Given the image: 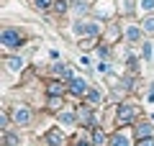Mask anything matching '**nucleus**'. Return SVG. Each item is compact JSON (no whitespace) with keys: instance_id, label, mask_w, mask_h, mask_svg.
<instances>
[{"instance_id":"1","label":"nucleus","mask_w":154,"mask_h":146,"mask_svg":"<svg viewBox=\"0 0 154 146\" xmlns=\"http://www.w3.org/2000/svg\"><path fill=\"white\" fill-rule=\"evenodd\" d=\"M0 44L5 49H16L23 44V36L21 31H16V28H3V33H0Z\"/></svg>"},{"instance_id":"2","label":"nucleus","mask_w":154,"mask_h":146,"mask_svg":"<svg viewBox=\"0 0 154 146\" xmlns=\"http://www.w3.org/2000/svg\"><path fill=\"white\" fill-rule=\"evenodd\" d=\"M75 33L77 36H88V38H95L100 33V28L95 23H75Z\"/></svg>"},{"instance_id":"3","label":"nucleus","mask_w":154,"mask_h":146,"mask_svg":"<svg viewBox=\"0 0 154 146\" xmlns=\"http://www.w3.org/2000/svg\"><path fill=\"white\" fill-rule=\"evenodd\" d=\"M13 120H16L18 126L31 123V110H28V108H23V105H16V108H13Z\"/></svg>"},{"instance_id":"4","label":"nucleus","mask_w":154,"mask_h":146,"mask_svg":"<svg viewBox=\"0 0 154 146\" xmlns=\"http://www.w3.org/2000/svg\"><path fill=\"white\" fill-rule=\"evenodd\" d=\"M136 115H139V110L134 108V105H123V108L118 110V120H121V123H134Z\"/></svg>"},{"instance_id":"5","label":"nucleus","mask_w":154,"mask_h":146,"mask_svg":"<svg viewBox=\"0 0 154 146\" xmlns=\"http://www.w3.org/2000/svg\"><path fill=\"white\" fill-rule=\"evenodd\" d=\"M75 123H77V115H75V113H69V110L59 113V126H64V128H72Z\"/></svg>"},{"instance_id":"6","label":"nucleus","mask_w":154,"mask_h":146,"mask_svg":"<svg viewBox=\"0 0 154 146\" xmlns=\"http://www.w3.org/2000/svg\"><path fill=\"white\" fill-rule=\"evenodd\" d=\"M5 67H8L11 72H21V69H23V59H21V56H8V59H5Z\"/></svg>"},{"instance_id":"7","label":"nucleus","mask_w":154,"mask_h":146,"mask_svg":"<svg viewBox=\"0 0 154 146\" xmlns=\"http://www.w3.org/2000/svg\"><path fill=\"white\" fill-rule=\"evenodd\" d=\"M72 92H75V95H82V92H88V82H85L82 77H75V80H72Z\"/></svg>"},{"instance_id":"8","label":"nucleus","mask_w":154,"mask_h":146,"mask_svg":"<svg viewBox=\"0 0 154 146\" xmlns=\"http://www.w3.org/2000/svg\"><path fill=\"white\" fill-rule=\"evenodd\" d=\"M46 141H49L51 146H62V144H64V133H59V131H49V133H46Z\"/></svg>"},{"instance_id":"9","label":"nucleus","mask_w":154,"mask_h":146,"mask_svg":"<svg viewBox=\"0 0 154 146\" xmlns=\"http://www.w3.org/2000/svg\"><path fill=\"white\" fill-rule=\"evenodd\" d=\"M123 33H126L128 41H139V38H141V28H139V26H126Z\"/></svg>"},{"instance_id":"10","label":"nucleus","mask_w":154,"mask_h":146,"mask_svg":"<svg viewBox=\"0 0 154 146\" xmlns=\"http://www.w3.org/2000/svg\"><path fill=\"white\" fill-rule=\"evenodd\" d=\"M152 126H154L152 120H149V123H139V126H136V133L144 138V136H149V133H152Z\"/></svg>"},{"instance_id":"11","label":"nucleus","mask_w":154,"mask_h":146,"mask_svg":"<svg viewBox=\"0 0 154 146\" xmlns=\"http://www.w3.org/2000/svg\"><path fill=\"white\" fill-rule=\"evenodd\" d=\"M110 146H131V144H128V138H126L123 133H118L113 141H110Z\"/></svg>"},{"instance_id":"12","label":"nucleus","mask_w":154,"mask_h":146,"mask_svg":"<svg viewBox=\"0 0 154 146\" xmlns=\"http://www.w3.org/2000/svg\"><path fill=\"white\" fill-rule=\"evenodd\" d=\"M62 92H64V87H62L59 82H54V85H49V95H51V97H59Z\"/></svg>"},{"instance_id":"13","label":"nucleus","mask_w":154,"mask_h":146,"mask_svg":"<svg viewBox=\"0 0 154 146\" xmlns=\"http://www.w3.org/2000/svg\"><path fill=\"white\" fill-rule=\"evenodd\" d=\"M93 144L95 146H105V133H103V131H95V133H93Z\"/></svg>"},{"instance_id":"14","label":"nucleus","mask_w":154,"mask_h":146,"mask_svg":"<svg viewBox=\"0 0 154 146\" xmlns=\"http://www.w3.org/2000/svg\"><path fill=\"white\" fill-rule=\"evenodd\" d=\"M88 103H93V105H98V103H100V92H95V90H90V92H88Z\"/></svg>"},{"instance_id":"15","label":"nucleus","mask_w":154,"mask_h":146,"mask_svg":"<svg viewBox=\"0 0 154 146\" xmlns=\"http://www.w3.org/2000/svg\"><path fill=\"white\" fill-rule=\"evenodd\" d=\"M33 5H36L38 11H46V8L51 5V0H33Z\"/></svg>"},{"instance_id":"16","label":"nucleus","mask_w":154,"mask_h":146,"mask_svg":"<svg viewBox=\"0 0 154 146\" xmlns=\"http://www.w3.org/2000/svg\"><path fill=\"white\" fill-rule=\"evenodd\" d=\"M141 28H144V31H154V16H149L146 21H144V26H141Z\"/></svg>"},{"instance_id":"17","label":"nucleus","mask_w":154,"mask_h":146,"mask_svg":"<svg viewBox=\"0 0 154 146\" xmlns=\"http://www.w3.org/2000/svg\"><path fill=\"white\" fill-rule=\"evenodd\" d=\"M5 144H8V146H16L18 138H16V136H11V133H5Z\"/></svg>"},{"instance_id":"18","label":"nucleus","mask_w":154,"mask_h":146,"mask_svg":"<svg viewBox=\"0 0 154 146\" xmlns=\"http://www.w3.org/2000/svg\"><path fill=\"white\" fill-rule=\"evenodd\" d=\"M54 5H57V11H59V13H64V11H67V3H64V0H57Z\"/></svg>"},{"instance_id":"19","label":"nucleus","mask_w":154,"mask_h":146,"mask_svg":"<svg viewBox=\"0 0 154 146\" xmlns=\"http://www.w3.org/2000/svg\"><path fill=\"white\" fill-rule=\"evenodd\" d=\"M141 8H144V11H152V8H154V0H141Z\"/></svg>"},{"instance_id":"20","label":"nucleus","mask_w":154,"mask_h":146,"mask_svg":"<svg viewBox=\"0 0 154 146\" xmlns=\"http://www.w3.org/2000/svg\"><path fill=\"white\" fill-rule=\"evenodd\" d=\"M139 146H154V138H149V136H146V138L139 141Z\"/></svg>"},{"instance_id":"21","label":"nucleus","mask_w":154,"mask_h":146,"mask_svg":"<svg viewBox=\"0 0 154 146\" xmlns=\"http://www.w3.org/2000/svg\"><path fill=\"white\" fill-rule=\"evenodd\" d=\"M144 59H152V46L149 44H144Z\"/></svg>"},{"instance_id":"22","label":"nucleus","mask_w":154,"mask_h":146,"mask_svg":"<svg viewBox=\"0 0 154 146\" xmlns=\"http://www.w3.org/2000/svg\"><path fill=\"white\" fill-rule=\"evenodd\" d=\"M98 69H100V72H110V64H108V62H100Z\"/></svg>"},{"instance_id":"23","label":"nucleus","mask_w":154,"mask_h":146,"mask_svg":"<svg viewBox=\"0 0 154 146\" xmlns=\"http://www.w3.org/2000/svg\"><path fill=\"white\" fill-rule=\"evenodd\" d=\"M146 100H149V103H154V85L149 87V97H146Z\"/></svg>"}]
</instances>
